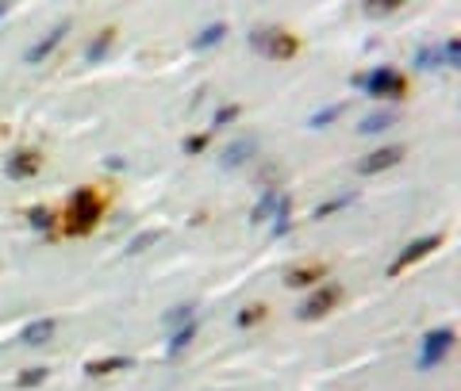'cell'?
Masks as SVG:
<instances>
[{"label":"cell","mask_w":461,"mask_h":391,"mask_svg":"<svg viewBox=\"0 0 461 391\" xmlns=\"http://www.w3.org/2000/svg\"><path fill=\"white\" fill-rule=\"evenodd\" d=\"M65 35H70V23H54V27H50V31H46V35H43V39H39V43H35V46H31V50H27V62H31V65H35V62H43V58H50V54H54V46H58V43L65 39Z\"/></svg>","instance_id":"30bf717a"},{"label":"cell","mask_w":461,"mask_h":391,"mask_svg":"<svg viewBox=\"0 0 461 391\" xmlns=\"http://www.w3.org/2000/svg\"><path fill=\"white\" fill-rule=\"evenodd\" d=\"M39 165H43V154L39 150H12L4 161V177L8 180H31L35 173H39Z\"/></svg>","instance_id":"52a82bcc"},{"label":"cell","mask_w":461,"mask_h":391,"mask_svg":"<svg viewBox=\"0 0 461 391\" xmlns=\"http://www.w3.org/2000/svg\"><path fill=\"white\" fill-rule=\"evenodd\" d=\"M254 150H258V142H254V138H234L231 146L219 154V169H227V173H231V169L246 165V161L254 158Z\"/></svg>","instance_id":"9c48e42d"},{"label":"cell","mask_w":461,"mask_h":391,"mask_svg":"<svg viewBox=\"0 0 461 391\" xmlns=\"http://www.w3.org/2000/svg\"><path fill=\"white\" fill-rule=\"evenodd\" d=\"M342 299V288H335V284H327V288H319L312 292L304 303L296 307V319H304V322H312V319H323V314H331L335 311V303Z\"/></svg>","instance_id":"5b68a950"},{"label":"cell","mask_w":461,"mask_h":391,"mask_svg":"<svg viewBox=\"0 0 461 391\" xmlns=\"http://www.w3.org/2000/svg\"><path fill=\"white\" fill-rule=\"evenodd\" d=\"M239 111H242L239 104H223V108L212 116V127H227V123H234V119H239Z\"/></svg>","instance_id":"4316f807"},{"label":"cell","mask_w":461,"mask_h":391,"mask_svg":"<svg viewBox=\"0 0 461 391\" xmlns=\"http://www.w3.org/2000/svg\"><path fill=\"white\" fill-rule=\"evenodd\" d=\"M112 43H116V27H104V31L89 43V62H104L108 50H112Z\"/></svg>","instance_id":"e0dca14e"},{"label":"cell","mask_w":461,"mask_h":391,"mask_svg":"<svg viewBox=\"0 0 461 391\" xmlns=\"http://www.w3.org/2000/svg\"><path fill=\"white\" fill-rule=\"evenodd\" d=\"M250 46L258 54H266V58H296L300 39H293V35L281 31V27H258V31L250 35Z\"/></svg>","instance_id":"3957f363"},{"label":"cell","mask_w":461,"mask_h":391,"mask_svg":"<svg viewBox=\"0 0 461 391\" xmlns=\"http://www.w3.org/2000/svg\"><path fill=\"white\" fill-rule=\"evenodd\" d=\"M416 65H419V70H442V50H438V46H419V50H416Z\"/></svg>","instance_id":"7402d4cb"},{"label":"cell","mask_w":461,"mask_h":391,"mask_svg":"<svg viewBox=\"0 0 461 391\" xmlns=\"http://www.w3.org/2000/svg\"><path fill=\"white\" fill-rule=\"evenodd\" d=\"M158 238H162V231H146V234H139L135 242L127 246V257H131V253H143L146 246H154V242H158Z\"/></svg>","instance_id":"f1b7e54d"},{"label":"cell","mask_w":461,"mask_h":391,"mask_svg":"<svg viewBox=\"0 0 461 391\" xmlns=\"http://www.w3.org/2000/svg\"><path fill=\"white\" fill-rule=\"evenodd\" d=\"M43 380H46V368H27L16 376V387H39Z\"/></svg>","instance_id":"83f0119b"},{"label":"cell","mask_w":461,"mask_h":391,"mask_svg":"<svg viewBox=\"0 0 461 391\" xmlns=\"http://www.w3.org/2000/svg\"><path fill=\"white\" fill-rule=\"evenodd\" d=\"M288 226H293V199H281V207H277V215H273V234H288Z\"/></svg>","instance_id":"d6986e66"},{"label":"cell","mask_w":461,"mask_h":391,"mask_svg":"<svg viewBox=\"0 0 461 391\" xmlns=\"http://www.w3.org/2000/svg\"><path fill=\"white\" fill-rule=\"evenodd\" d=\"M454 338H457V330L454 326H442V330H430L427 338H423V349H419V372H430V368H438L442 360H446V353L454 349Z\"/></svg>","instance_id":"277c9868"},{"label":"cell","mask_w":461,"mask_h":391,"mask_svg":"<svg viewBox=\"0 0 461 391\" xmlns=\"http://www.w3.org/2000/svg\"><path fill=\"white\" fill-rule=\"evenodd\" d=\"M350 204H354V192H342L338 199H327V204H319L315 211H312V219H327V215L342 211V207H350Z\"/></svg>","instance_id":"603a6c76"},{"label":"cell","mask_w":461,"mask_h":391,"mask_svg":"<svg viewBox=\"0 0 461 391\" xmlns=\"http://www.w3.org/2000/svg\"><path fill=\"white\" fill-rule=\"evenodd\" d=\"M354 84H357L362 92H369V97H392V100H400L403 92H408V77H403V73H396L392 65H377V70L354 77Z\"/></svg>","instance_id":"7a4b0ae2"},{"label":"cell","mask_w":461,"mask_h":391,"mask_svg":"<svg viewBox=\"0 0 461 391\" xmlns=\"http://www.w3.org/2000/svg\"><path fill=\"white\" fill-rule=\"evenodd\" d=\"M4 16H8V4H0V20H4Z\"/></svg>","instance_id":"1f68e13d"},{"label":"cell","mask_w":461,"mask_h":391,"mask_svg":"<svg viewBox=\"0 0 461 391\" xmlns=\"http://www.w3.org/2000/svg\"><path fill=\"white\" fill-rule=\"evenodd\" d=\"M54 330H58V322H54V319H39V322H31V326H23L20 341H23V346H43V341L54 338Z\"/></svg>","instance_id":"8fae6325"},{"label":"cell","mask_w":461,"mask_h":391,"mask_svg":"<svg viewBox=\"0 0 461 391\" xmlns=\"http://www.w3.org/2000/svg\"><path fill=\"white\" fill-rule=\"evenodd\" d=\"M100 211H104V199H100L92 188H77L65 204L62 215V234H89L92 226L100 223Z\"/></svg>","instance_id":"6da1fadb"},{"label":"cell","mask_w":461,"mask_h":391,"mask_svg":"<svg viewBox=\"0 0 461 391\" xmlns=\"http://www.w3.org/2000/svg\"><path fill=\"white\" fill-rule=\"evenodd\" d=\"M196 319V303H181V307H173V311H166V326L173 330V326H185V322H192Z\"/></svg>","instance_id":"ffe728a7"},{"label":"cell","mask_w":461,"mask_h":391,"mask_svg":"<svg viewBox=\"0 0 461 391\" xmlns=\"http://www.w3.org/2000/svg\"><path fill=\"white\" fill-rule=\"evenodd\" d=\"M223 39H227V23H208L192 35V50H212V46H219Z\"/></svg>","instance_id":"7c38bea8"},{"label":"cell","mask_w":461,"mask_h":391,"mask_svg":"<svg viewBox=\"0 0 461 391\" xmlns=\"http://www.w3.org/2000/svg\"><path fill=\"white\" fill-rule=\"evenodd\" d=\"M281 199H285V192H266L258 199V207L250 211V223H266V219H273L277 207H281Z\"/></svg>","instance_id":"2e32d148"},{"label":"cell","mask_w":461,"mask_h":391,"mask_svg":"<svg viewBox=\"0 0 461 391\" xmlns=\"http://www.w3.org/2000/svg\"><path fill=\"white\" fill-rule=\"evenodd\" d=\"M119 368H131V360L127 357H104V360H92L89 368V376H108V372H119Z\"/></svg>","instance_id":"ac0fdd59"},{"label":"cell","mask_w":461,"mask_h":391,"mask_svg":"<svg viewBox=\"0 0 461 391\" xmlns=\"http://www.w3.org/2000/svg\"><path fill=\"white\" fill-rule=\"evenodd\" d=\"M266 319V303H250V307H242L239 314H234V326H254V322H261Z\"/></svg>","instance_id":"44dd1931"},{"label":"cell","mask_w":461,"mask_h":391,"mask_svg":"<svg viewBox=\"0 0 461 391\" xmlns=\"http://www.w3.org/2000/svg\"><path fill=\"white\" fill-rule=\"evenodd\" d=\"M27 223H31L35 231H43L46 238H50V226H54V211H46V207H31V211H27Z\"/></svg>","instance_id":"cb8c5ba5"},{"label":"cell","mask_w":461,"mask_h":391,"mask_svg":"<svg viewBox=\"0 0 461 391\" xmlns=\"http://www.w3.org/2000/svg\"><path fill=\"white\" fill-rule=\"evenodd\" d=\"M0 135H4V127H0Z\"/></svg>","instance_id":"d6a6232c"},{"label":"cell","mask_w":461,"mask_h":391,"mask_svg":"<svg viewBox=\"0 0 461 391\" xmlns=\"http://www.w3.org/2000/svg\"><path fill=\"white\" fill-rule=\"evenodd\" d=\"M400 4H365V16H389V12H396Z\"/></svg>","instance_id":"4dcf8cb0"},{"label":"cell","mask_w":461,"mask_h":391,"mask_svg":"<svg viewBox=\"0 0 461 391\" xmlns=\"http://www.w3.org/2000/svg\"><path fill=\"white\" fill-rule=\"evenodd\" d=\"M438 50H442V65H450V70H457V65H461V43L457 39H446Z\"/></svg>","instance_id":"484cf974"},{"label":"cell","mask_w":461,"mask_h":391,"mask_svg":"<svg viewBox=\"0 0 461 391\" xmlns=\"http://www.w3.org/2000/svg\"><path fill=\"white\" fill-rule=\"evenodd\" d=\"M208 142H212V135H192V138H185V154H204V150H208Z\"/></svg>","instance_id":"f546056e"},{"label":"cell","mask_w":461,"mask_h":391,"mask_svg":"<svg viewBox=\"0 0 461 391\" xmlns=\"http://www.w3.org/2000/svg\"><path fill=\"white\" fill-rule=\"evenodd\" d=\"M323 265H304V269H293V272H288L285 276V284H288V288H308V284H319V280H323Z\"/></svg>","instance_id":"9a60e30c"},{"label":"cell","mask_w":461,"mask_h":391,"mask_svg":"<svg viewBox=\"0 0 461 391\" xmlns=\"http://www.w3.org/2000/svg\"><path fill=\"white\" fill-rule=\"evenodd\" d=\"M400 161H403V146H381V150H373V154H365L357 161V173L373 177V173H384V169L400 165Z\"/></svg>","instance_id":"ba28073f"},{"label":"cell","mask_w":461,"mask_h":391,"mask_svg":"<svg viewBox=\"0 0 461 391\" xmlns=\"http://www.w3.org/2000/svg\"><path fill=\"white\" fill-rule=\"evenodd\" d=\"M192 338H196V319H192V322H185V326H173V330H169V338H166V353H169V357H181V349L189 346Z\"/></svg>","instance_id":"4fadbf2b"},{"label":"cell","mask_w":461,"mask_h":391,"mask_svg":"<svg viewBox=\"0 0 461 391\" xmlns=\"http://www.w3.org/2000/svg\"><path fill=\"white\" fill-rule=\"evenodd\" d=\"M396 127V111H373L369 119L357 123V135H381V131Z\"/></svg>","instance_id":"5bb4252c"},{"label":"cell","mask_w":461,"mask_h":391,"mask_svg":"<svg viewBox=\"0 0 461 391\" xmlns=\"http://www.w3.org/2000/svg\"><path fill=\"white\" fill-rule=\"evenodd\" d=\"M338 116H342V104H331V108H323V111H315V116H312V119H308V127H312V131H323V127H327V123H331V119H338Z\"/></svg>","instance_id":"d4e9b609"},{"label":"cell","mask_w":461,"mask_h":391,"mask_svg":"<svg viewBox=\"0 0 461 391\" xmlns=\"http://www.w3.org/2000/svg\"><path fill=\"white\" fill-rule=\"evenodd\" d=\"M438 246H442V234H430V238H416V242H408V246H403V250L396 253V261L389 265V276H400L403 269H408V265L423 261V257L435 253Z\"/></svg>","instance_id":"8992f818"}]
</instances>
